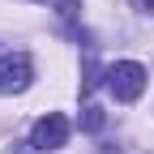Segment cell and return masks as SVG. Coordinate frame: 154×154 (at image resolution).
I'll return each instance as SVG.
<instances>
[{
	"mask_svg": "<svg viewBox=\"0 0 154 154\" xmlns=\"http://www.w3.org/2000/svg\"><path fill=\"white\" fill-rule=\"evenodd\" d=\"M26 146H30V141H26ZM26 146H17V141H13V146H9V154H30Z\"/></svg>",
	"mask_w": 154,
	"mask_h": 154,
	"instance_id": "ba28073f",
	"label": "cell"
},
{
	"mask_svg": "<svg viewBox=\"0 0 154 154\" xmlns=\"http://www.w3.org/2000/svg\"><path fill=\"white\" fill-rule=\"evenodd\" d=\"M64 141H69V120H64L60 111H47V116L34 120V128H30V150L47 154V150H60Z\"/></svg>",
	"mask_w": 154,
	"mask_h": 154,
	"instance_id": "3957f363",
	"label": "cell"
},
{
	"mask_svg": "<svg viewBox=\"0 0 154 154\" xmlns=\"http://www.w3.org/2000/svg\"><path fill=\"white\" fill-rule=\"evenodd\" d=\"M133 5H137L141 13H154V0H133Z\"/></svg>",
	"mask_w": 154,
	"mask_h": 154,
	"instance_id": "52a82bcc",
	"label": "cell"
},
{
	"mask_svg": "<svg viewBox=\"0 0 154 154\" xmlns=\"http://www.w3.org/2000/svg\"><path fill=\"white\" fill-rule=\"evenodd\" d=\"M103 82H107V90L116 94V103H137L141 90H146V69H141L137 60H116V64L103 73Z\"/></svg>",
	"mask_w": 154,
	"mask_h": 154,
	"instance_id": "6da1fadb",
	"label": "cell"
},
{
	"mask_svg": "<svg viewBox=\"0 0 154 154\" xmlns=\"http://www.w3.org/2000/svg\"><path fill=\"white\" fill-rule=\"evenodd\" d=\"M103 120H107L103 107H94V103H86V107H82V128H86V133H99V128H103Z\"/></svg>",
	"mask_w": 154,
	"mask_h": 154,
	"instance_id": "277c9868",
	"label": "cell"
},
{
	"mask_svg": "<svg viewBox=\"0 0 154 154\" xmlns=\"http://www.w3.org/2000/svg\"><path fill=\"white\" fill-rule=\"evenodd\" d=\"M43 5H51L56 13L64 17V22H73V17H77V9H82V0H43Z\"/></svg>",
	"mask_w": 154,
	"mask_h": 154,
	"instance_id": "8992f818",
	"label": "cell"
},
{
	"mask_svg": "<svg viewBox=\"0 0 154 154\" xmlns=\"http://www.w3.org/2000/svg\"><path fill=\"white\" fill-rule=\"evenodd\" d=\"M34 82V60L22 47H0V94H22Z\"/></svg>",
	"mask_w": 154,
	"mask_h": 154,
	"instance_id": "7a4b0ae2",
	"label": "cell"
},
{
	"mask_svg": "<svg viewBox=\"0 0 154 154\" xmlns=\"http://www.w3.org/2000/svg\"><path fill=\"white\" fill-rule=\"evenodd\" d=\"M94 86H99V56L86 51V77H82V94H90Z\"/></svg>",
	"mask_w": 154,
	"mask_h": 154,
	"instance_id": "5b68a950",
	"label": "cell"
}]
</instances>
